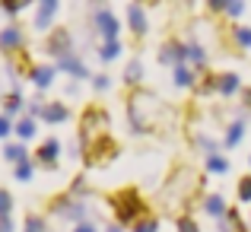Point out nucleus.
Returning a JSON list of instances; mask_svg holds the SVG:
<instances>
[{
    "label": "nucleus",
    "mask_w": 251,
    "mask_h": 232,
    "mask_svg": "<svg viewBox=\"0 0 251 232\" xmlns=\"http://www.w3.org/2000/svg\"><path fill=\"white\" fill-rule=\"evenodd\" d=\"M159 61L169 64V67H178V64H188V45H181L178 38H172V42L162 45L159 51Z\"/></svg>",
    "instance_id": "6e6552de"
},
{
    "label": "nucleus",
    "mask_w": 251,
    "mask_h": 232,
    "mask_svg": "<svg viewBox=\"0 0 251 232\" xmlns=\"http://www.w3.org/2000/svg\"><path fill=\"white\" fill-rule=\"evenodd\" d=\"M130 229H134V232H159V220H156L153 213H143Z\"/></svg>",
    "instance_id": "5701e85b"
},
{
    "label": "nucleus",
    "mask_w": 251,
    "mask_h": 232,
    "mask_svg": "<svg viewBox=\"0 0 251 232\" xmlns=\"http://www.w3.org/2000/svg\"><path fill=\"white\" fill-rule=\"evenodd\" d=\"M159 115H162V105H159V99H156L153 92H147V89H134V92H130L127 118H130V124H134L137 134H150V130H156Z\"/></svg>",
    "instance_id": "f257e3e1"
},
{
    "label": "nucleus",
    "mask_w": 251,
    "mask_h": 232,
    "mask_svg": "<svg viewBox=\"0 0 251 232\" xmlns=\"http://www.w3.org/2000/svg\"><path fill=\"white\" fill-rule=\"evenodd\" d=\"M10 213H13V197H10V191L0 188V216H10Z\"/></svg>",
    "instance_id": "c9c22d12"
},
{
    "label": "nucleus",
    "mask_w": 251,
    "mask_h": 232,
    "mask_svg": "<svg viewBox=\"0 0 251 232\" xmlns=\"http://www.w3.org/2000/svg\"><path fill=\"white\" fill-rule=\"evenodd\" d=\"M242 137H245V121H232L229 124V130H226V147H239L242 143Z\"/></svg>",
    "instance_id": "412c9836"
},
{
    "label": "nucleus",
    "mask_w": 251,
    "mask_h": 232,
    "mask_svg": "<svg viewBox=\"0 0 251 232\" xmlns=\"http://www.w3.org/2000/svg\"><path fill=\"white\" fill-rule=\"evenodd\" d=\"M57 156H61V140H57V137L45 140L42 147H38V153H35L38 165H45V169H54V165H57Z\"/></svg>",
    "instance_id": "1a4fd4ad"
},
{
    "label": "nucleus",
    "mask_w": 251,
    "mask_h": 232,
    "mask_svg": "<svg viewBox=\"0 0 251 232\" xmlns=\"http://www.w3.org/2000/svg\"><path fill=\"white\" fill-rule=\"evenodd\" d=\"M3 156L10 159V162H23L25 159V143H10V147L3 150Z\"/></svg>",
    "instance_id": "2f4dec72"
},
{
    "label": "nucleus",
    "mask_w": 251,
    "mask_h": 232,
    "mask_svg": "<svg viewBox=\"0 0 251 232\" xmlns=\"http://www.w3.org/2000/svg\"><path fill=\"white\" fill-rule=\"evenodd\" d=\"M188 64L194 70H203V64H207V51H203L197 42H188Z\"/></svg>",
    "instance_id": "aec40b11"
},
{
    "label": "nucleus",
    "mask_w": 251,
    "mask_h": 232,
    "mask_svg": "<svg viewBox=\"0 0 251 232\" xmlns=\"http://www.w3.org/2000/svg\"><path fill=\"white\" fill-rule=\"evenodd\" d=\"M175 232H201V226H197V220H194V216L181 213V216L175 220Z\"/></svg>",
    "instance_id": "c756f323"
},
{
    "label": "nucleus",
    "mask_w": 251,
    "mask_h": 232,
    "mask_svg": "<svg viewBox=\"0 0 251 232\" xmlns=\"http://www.w3.org/2000/svg\"><path fill=\"white\" fill-rule=\"evenodd\" d=\"M239 201L242 204H251V175H245L239 181Z\"/></svg>",
    "instance_id": "f704fd0d"
},
{
    "label": "nucleus",
    "mask_w": 251,
    "mask_h": 232,
    "mask_svg": "<svg viewBox=\"0 0 251 232\" xmlns=\"http://www.w3.org/2000/svg\"><path fill=\"white\" fill-rule=\"evenodd\" d=\"M42 121H48V124H64L70 118V108L64 102H51V105H42Z\"/></svg>",
    "instance_id": "9b49d317"
},
{
    "label": "nucleus",
    "mask_w": 251,
    "mask_h": 232,
    "mask_svg": "<svg viewBox=\"0 0 251 232\" xmlns=\"http://www.w3.org/2000/svg\"><path fill=\"white\" fill-rule=\"evenodd\" d=\"M115 156H118V143L111 140L108 134H105V137H99L96 143H89V147H86V162H89V165L111 162Z\"/></svg>",
    "instance_id": "39448f33"
},
{
    "label": "nucleus",
    "mask_w": 251,
    "mask_h": 232,
    "mask_svg": "<svg viewBox=\"0 0 251 232\" xmlns=\"http://www.w3.org/2000/svg\"><path fill=\"white\" fill-rule=\"evenodd\" d=\"M203 169L213 172V175H226L229 172V159H223L220 153H210L207 159H203Z\"/></svg>",
    "instance_id": "6ab92c4d"
},
{
    "label": "nucleus",
    "mask_w": 251,
    "mask_h": 232,
    "mask_svg": "<svg viewBox=\"0 0 251 232\" xmlns=\"http://www.w3.org/2000/svg\"><path fill=\"white\" fill-rule=\"evenodd\" d=\"M242 105L251 108V89H242Z\"/></svg>",
    "instance_id": "c03bdc74"
},
{
    "label": "nucleus",
    "mask_w": 251,
    "mask_h": 232,
    "mask_svg": "<svg viewBox=\"0 0 251 232\" xmlns=\"http://www.w3.org/2000/svg\"><path fill=\"white\" fill-rule=\"evenodd\" d=\"M216 79H220V74H203L201 79H197V92H201V96H210V92H216Z\"/></svg>",
    "instance_id": "cd10ccee"
},
{
    "label": "nucleus",
    "mask_w": 251,
    "mask_h": 232,
    "mask_svg": "<svg viewBox=\"0 0 251 232\" xmlns=\"http://www.w3.org/2000/svg\"><path fill=\"white\" fill-rule=\"evenodd\" d=\"M57 67H61V70H67V74H70V77H76V79L89 77V70H86V64L80 61V57H74V54L61 57V61H57Z\"/></svg>",
    "instance_id": "2eb2a0df"
},
{
    "label": "nucleus",
    "mask_w": 251,
    "mask_h": 232,
    "mask_svg": "<svg viewBox=\"0 0 251 232\" xmlns=\"http://www.w3.org/2000/svg\"><path fill=\"white\" fill-rule=\"evenodd\" d=\"M172 79H175L178 89H188V86L197 83V79H194V67H191V64H178V67L172 70Z\"/></svg>",
    "instance_id": "dca6fc26"
},
{
    "label": "nucleus",
    "mask_w": 251,
    "mask_h": 232,
    "mask_svg": "<svg viewBox=\"0 0 251 232\" xmlns=\"http://www.w3.org/2000/svg\"><path fill=\"white\" fill-rule=\"evenodd\" d=\"M70 48H74V38H70L67 29H54L48 35V42H45V51H48L51 57H57V61H61V57H67Z\"/></svg>",
    "instance_id": "423d86ee"
},
{
    "label": "nucleus",
    "mask_w": 251,
    "mask_h": 232,
    "mask_svg": "<svg viewBox=\"0 0 251 232\" xmlns=\"http://www.w3.org/2000/svg\"><path fill=\"white\" fill-rule=\"evenodd\" d=\"M57 3L61 0H38V16H35V29H48L51 19L57 13Z\"/></svg>",
    "instance_id": "ddd939ff"
},
{
    "label": "nucleus",
    "mask_w": 251,
    "mask_h": 232,
    "mask_svg": "<svg viewBox=\"0 0 251 232\" xmlns=\"http://www.w3.org/2000/svg\"><path fill=\"white\" fill-rule=\"evenodd\" d=\"M118 54H121V42H118V38L102 42V48H99V57H102V61H115Z\"/></svg>",
    "instance_id": "b1692460"
},
{
    "label": "nucleus",
    "mask_w": 251,
    "mask_h": 232,
    "mask_svg": "<svg viewBox=\"0 0 251 232\" xmlns=\"http://www.w3.org/2000/svg\"><path fill=\"white\" fill-rule=\"evenodd\" d=\"M29 77H32V83H35L38 89H48V86L54 83V77H57V67H51V64H38V67L29 70Z\"/></svg>",
    "instance_id": "f8f14e48"
},
{
    "label": "nucleus",
    "mask_w": 251,
    "mask_h": 232,
    "mask_svg": "<svg viewBox=\"0 0 251 232\" xmlns=\"http://www.w3.org/2000/svg\"><path fill=\"white\" fill-rule=\"evenodd\" d=\"M0 232H13V220H10V216H0Z\"/></svg>",
    "instance_id": "79ce46f5"
},
{
    "label": "nucleus",
    "mask_w": 251,
    "mask_h": 232,
    "mask_svg": "<svg viewBox=\"0 0 251 232\" xmlns=\"http://www.w3.org/2000/svg\"><path fill=\"white\" fill-rule=\"evenodd\" d=\"M229 3H232V0H207V10L210 13H226Z\"/></svg>",
    "instance_id": "e433bc0d"
},
{
    "label": "nucleus",
    "mask_w": 251,
    "mask_h": 232,
    "mask_svg": "<svg viewBox=\"0 0 251 232\" xmlns=\"http://www.w3.org/2000/svg\"><path fill=\"white\" fill-rule=\"evenodd\" d=\"M16 137H19V140H23V143L35 137V118H32V115H25L23 121L16 124Z\"/></svg>",
    "instance_id": "4be33fe9"
},
{
    "label": "nucleus",
    "mask_w": 251,
    "mask_h": 232,
    "mask_svg": "<svg viewBox=\"0 0 251 232\" xmlns=\"http://www.w3.org/2000/svg\"><path fill=\"white\" fill-rule=\"evenodd\" d=\"M10 118H6V115H0V140H6V137H10Z\"/></svg>",
    "instance_id": "a19ab883"
},
{
    "label": "nucleus",
    "mask_w": 251,
    "mask_h": 232,
    "mask_svg": "<svg viewBox=\"0 0 251 232\" xmlns=\"http://www.w3.org/2000/svg\"><path fill=\"white\" fill-rule=\"evenodd\" d=\"M108 204H111V210H115V216H118V226H124V229L134 226V223L147 213V207H143L140 194H137L134 188H124V191H118V194H111Z\"/></svg>",
    "instance_id": "f03ea898"
},
{
    "label": "nucleus",
    "mask_w": 251,
    "mask_h": 232,
    "mask_svg": "<svg viewBox=\"0 0 251 232\" xmlns=\"http://www.w3.org/2000/svg\"><path fill=\"white\" fill-rule=\"evenodd\" d=\"M223 232H245V223L239 220L235 210H226V220H223Z\"/></svg>",
    "instance_id": "393cba45"
},
{
    "label": "nucleus",
    "mask_w": 251,
    "mask_h": 232,
    "mask_svg": "<svg viewBox=\"0 0 251 232\" xmlns=\"http://www.w3.org/2000/svg\"><path fill=\"white\" fill-rule=\"evenodd\" d=\"M197 184H201L197 172H191V169H178L175 175H172L169 188H166V197H169V204H175V197H178V204H188V197L197 191Z\"/></svg>",
    "instance_id": "20e7f679"
},
{
    "label": "nucleus",
    "mask_w": 251,
    "mask_h": 232,
    "mask_svg": "<svg viewBox=\"0 0 251 232\" xmlns=\"http://www.w3.org/2000/svg\"><path fill=\"white\" fill-rule=\"evenodd\" d=\"M23 232H48V223H45L38 213H29L25 223H23Z\"/></svg>",
    "instance_id": "a878e982"
},
{
    "label": "nucleus",
    "mask_w": 251,
    "mask_h": 232,
    "mask_svg": "<svg viewBox=\"0 0 251 232\" xmlns=\"http://www.w3.org/2000/svg\"><path fill=\"white\" fill-rule=\"evenodd\" d=\"M3 111H6V118H10V115H16V111H23V96H19V89H13L10 96H6Z\"/></svg>",
    "instance_id": "bb28decb"
},
{
    "label": "nucleus",
    "mask_w": 251,
    "mask_h": 232,
    "mask_svg": "<svg viewBox=\"0 0 251 232\" xmlns=\"http://www.w3.org/2000/svg\"><path fill=\"white\" fill-rule=\"evenodd\" d=\"M216 92H220V96H235V92H242L239 74H220V79H216Z\"/></svg>",
    "instance_id": "4468645a"
},
{
    "label": "nucleus",
    "mask_w": 251,
    "mask_h": 232,
    "mask_svg": "<svg viewBox=\"0 0 251 232\" xmlns=\"http://www.w3.org/2000/svg\"><path fill=\"white\" fill-rule=\"evenodd\" d=\"M105 134H108V115H105V108L89 105L80 118V147L86 150L89 143H96L99 137H105Z\"/></svg>",
    "instance_id": "7ed1b4c3"
},
{
    "label": "nucleus",
    "mask_w": 251,
    "mask_h": 232,
    "mask_svg": "<svg viewBox=\"0 0 251 232\" xmlns=\"http://www.w3.org/2000/svg\"><path fill=\"white\" fill-rule=\"evenodd\" d=\"M203 210H207L210 216H216V220H223L226 216V201H223V194H207L203 197Z\"/></svg>",
    "instance_id": "a211bd4d"
},
{
    "label": "nucleus",
    "mask_w": 251,
    "mask_h": 232,
    "mask_svg": "<svg viewBox=\"0 0 251 232\" xmlns=\"http://www.w3.org/2000/svg\"><path fill=\"white\" fill-rule=\"evenodd\" d=\"M74 232H96V226H92V223H76Z\"/></svg>",
    "instance_id": "37998d69"
},
{
    "label": "nucleus",
    "mask_w": 251,
    "mask_h": 232,
    "mask_svg": "<svg viewBox=\"0 0 251 232\" xmlns=\"http://www.w3.org/2000/svg\"><path fill=\"white\" fill-rule=\"evenodd\" d=\"M232 38H235V45H239V48H251V29H248V26H235V29H232Z\"/></svg>",
    "instance_id": "7c9ffc66"
},
{
    "label": "nucleus",
    "mask_w": 251,
    "mask_h": 232,
    "mask_svg": "<svg viewBox=\"0 0 251 232\" xmlns=\"http://www.w3.org/2000/svg\"><path fill=\"white\" fill-rule=\"evenodd\" d=\"M105 232H124V226H108Z\"/></svg>",
    "instance_id": "a18cd8bd"
},
{
    "label": "nucleus",
    "mask_w": 251,
    "mask_h": 232,
    "mask_svg": "<svg viewBox=\"0 0 251 232\" xmlns=\"http://www.w3.org/2000/svg\"><path fill=\"white\" fill-rule=\"evenodd\" d=\"M96 29H99V35H102V42H111V38H118V32H121V23H118V16L111 10H96Z\"/></svg>",
    "instance_id": "0eeeda50"
},
{
    "label": "nucleus",
    "mask_w": 251,
    "mask_h": 232,
    "mask_svg": "<svg viewBox=\"0 0 251 232\" xmlns=\"http://www.w3.org/2000/svg\"><path fill=\"white\" fill-rule=\"evenodd\" d=\"M194 143H197L201 150H207V153H216V143L210 140V137H194Z\"/></svg>",
    "instance_id": "4c0bfd02"
},
{
    "label": "nucleus",
    "mask_w": 251,
    "mask_h": 232,
    "mask_svg": "<svg viewBox=\"0 0 251 232\" xmlns=\"http://www.w3.org/2000/svg\"><path fill=\"white\" fill-rule=\"evenodd\" d=\"M19 45H23V32H19L16 26H10V29L0 32V51H16Z\"/></svg>",
    "instance_id": "f3484780"
},
{
    "label": "nucleus",
    "mask_w": 251,
    "mask_h": 232,
    "mask_svg": "<svg viewBox=\"0 0 251 232\" xmlns=\"http://www.w3.org/2000/svg\"><path fill=\"white\" fill-rule=\"evenodd\" d=\"M124 79H127L130 86H137V83L143 79V64H140V61H130L127 70H124Z\"/></svg>",
    "instance_id": "c85d7f7f"
},
{
    "label": "nucleus",
    "mask_w": 251,
    "mask_h": 232,
    "mask_svg": "<svg viewBox=\"0 0 251 232\" xmlns=\"http://www.w3.org/2000/svg\"><path fill=\"white\" fill-rule=\"evenodd\" d=\"M137 3H156V0H137Z\"/></svg>",
    "instance_id": "49530a36"
},
{
    "label": "nucleus",
    "mask_w": 251,
    "mask_h": 232,
    "mask_svg": "<svg viewBox=\"0 0 251 232\" xmlns=\"http://www.w3.org/2000/svg\"><path fill=\"white\" fill-rule=\"evenodd\" d=\"M127 26H130V32H134L137 38L147 35L150 26H147V13H143L140 3H130V6H127Z\"/></svg>",
    "instance_id": "9d476101"
},
{
    "label": "nucleus",
    "mask_w": 251,
    "mask_h": 232,
    "mask_svg": "<svg viewBox=\"0 0 251 232\" xmlns=\"http://www.w3.org/2000/svg\"><path fill=\"white\" fill-rule=\"evenodd\" d=\"M32 172H35V169H32V162H29V159L16 162V178H19V181H29V178H32Z\"/></svg>",
    "instance_id": "72a5a7b5"
},
{
    "label": "nucleus",
    "mask_w": 251,
    "mask_h": 232,
    "mask_svg": "<svg viewBox=\"0 0 251 232\" xmlns=\"http://www.w3.org/2000/svg\"><path fill=\"white\" fill-rule=\"evenodd\" d=\"M29 3H32V0H0V6H3L10 16H16V13L23 10V6H29Z\"/></svg>",
    "instance_id": "473e14b6"
},
{
    "label": "nucleus",
    "mask_w": 251,
    "mask_h": 232,
    "mask_svg": "<svg viewBox=\"0 0 251 232\" xmlns=\"http://www.w3.org/2000/svg\"><path fill=\"white\" fill-rule=\"evenodd\" d=\"M242 10H245V3H242V0H232V3H229V10H226V16L235 19V16H242Z\"/></svg>",
    "instance_id": "58836bf2"
},
{
    "label": "nucleus",
    "mask_w": 251,
    "mask_h": 232,
    "mask_svg": "<svg viewBox=\"0 0 251 232\" xmlns=\"http://www.w3.org/2000/svg\"><path fill=\"white\" fill-rule=\"evenodd\" d=\"M92 86H96V89L102 92V89H108V86H111V79L105 77V74H99V77H92Z\"/></svg>",
    "instance_id": "ea45409f"
}]
</instances>
